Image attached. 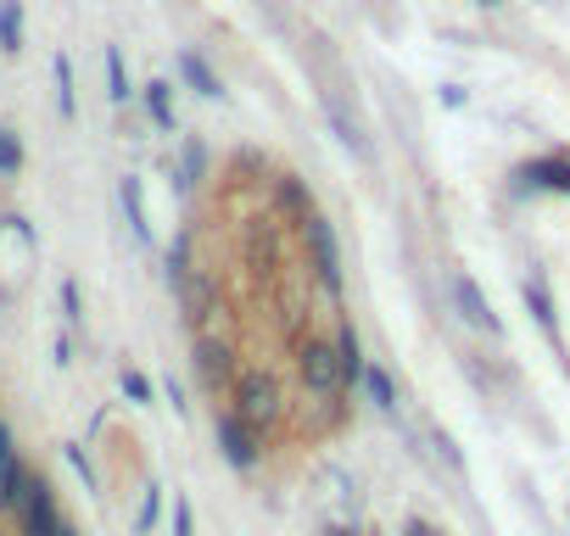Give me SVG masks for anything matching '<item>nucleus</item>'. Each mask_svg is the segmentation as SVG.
Returning <instances> with one entry per match:
<instances>
[{
	"mask_svg": "<svg viewBox=\"0 0 570 536\" xmlns=\"http://www.w3.org/2000/svg\"><path fill=\"white\" fill-rule=\"evenodd\" d=\"M297 375H303V386H308L314 397L347 391V386H342V353H336L331 341H308V347L297 353Z\"/></svg>",
	"mask_w": 570,
	"mask_h": 536,
	"instance_id": "obj_3",
	"label": "nucleus"
},
{
	"mask_svg": "<svg viewBox=\"0 0 570 536\" xmlns=\"http://www.w3.org/2000/svg\"><path fill=\"white\" fill-rule=\"evenodd\" d=\"M174 536H196V519H190V503L174 497Z\"/></svg>",
	"mask_w": 570,
	"mask_h": 536,
	"instance_id": "obj_17",
	"label": "nucleus"
},
{
	"mask_svg": "<svg viewBox=\"0 0 570 536\" xmlns=\"http://www.w3.org/2000/svg\"><path fill=\"white\" fill-rule=\"evenodd\" d=\"M12 519H18V536H57V530H62L68 514H62V503H57V486H51L40 469L29 475V486H23Z\"/></svg>",
	"mask_w": 570,
	"mask_h": 536,
	"instance_id": "obj_1",
	"label": "nucleus"
},
{
	"mask_svg": "<svg viewBox=\"0 0 570 536\" xmlns=\"http://www.w3.org/2000/svg\"><path fill=\"white\" fill-rule=\"evenodd\" d=\"M124 207H129L135 229H140V235H151V229H146V212H140V185H135V179H124Z\"/></svg>",
	"mask_w": 570,
	"mask_h": 536,
	"instance_id": "obj_16",
	"label": "nucleus"
},
{
	"mask_svg": "<svg viewBox=\"0 0 570 536\" xmlns=\"http://www.w3.org/2000/svg\"><path fill=\"white\" fill-rule=\"evenodd\" d=\"M118 386H124V397H129L135 408H151V380H146L140 369H124V375H118Z\"/></svg>",
	"mask_w": 570,
	"mask_h": 536,
	"instance_id": "obj_12",
	"label": "nucleus"
},
{
	"mask_svg": "<svg viewBox=\"0 0 570 536\" xmlns=\"http://www.w3.org/2000/svg\"><path fill=\"white\" fill-rule=\"evenodd\" d=\"M0 51H7V57L23 51V7H18V0H0Z\"/></svg>",
	"mask_w": 570,
	"mask_h": 536,
	"instance_id": "obj_10",
	"label": "nucleus"
},
{
	"mask_svg": "<svg viewBox=\"0 0 570 536\" xmlns=\"http://www.w3.org/2000/svg\"><path fill=\"white\" fill-rule=\"evenodd\" d=\"M196 369H202L207 391H235V380H240V375H229V347H218V341H196Z\"/></svg>",
	"mask_w": 570,
	"mask_h": 536,
	"instance_id": "obj_7",
	"label": "nucleus"
},
{
	"mask_svg": "<svg viewBox=\"0 0 570 536\" xmlns=\"http://www.w3.org/2000/svg\"><path fill=\"white\" fill-rule=\"evenodd\" d=\"M331 536H347V530H331Z\"/></svg>",
	"mask_w": 570,
	"mask_h": 536,
	"instance_id": "obj_22",
	"label": "nucleus"
},
{
	"mask_svg": "<svg viewBox=\"0 0 570 536\" xmlns=\"http://www.w3.org/2000/svg\"><path fill=\"white\" fill-rule=\"evenodd\" d=\"M157 525V486L146 492V503H140V530H151Z\"/></svg>",
	"mask_w": 570,
	"mask_h": 536,
	"instance_id": "obj_19",
	"label": "nucleus"
},
{
	"mask_svg": "<svg viewBox=\"0 0 570 536\" xmlns=\"http://www.w3.org/2000/svg\"><path fill=\"white\" fill-rule=\"evenodd\" d=\"M336 353H342V386H347V391H364L370 358H364V341H358V330H353V325H342V336H336Z\"/></svg>",
	"mask_w": 570,
	"mask_h": 536,
	"instance_id": "obj_8",
	"label": "nucleus"
},
{
	"mask_svg": "<svg viewBox=\"0 0 570 536\" xmlns=\"http://www.w3.org/2000/svg\"><path fill=\"white\" fill-rule=\"evenodd\" d=\"M18 168H23V140L0 123V173H18Z\"/></svg>",
	"mask_w": 570,
	"mask_h": 536,
	"instance_id": "obj_13",
	"label": "nucleus"
},
{
	"mask_svg": "<svg viewBox=\"0 0 570 536\" xmlns=\"http://www.w3.org/2000/svg\"><path fill=\"white\" fill-rule=\"evenodd\" d=\"M29 464H23V453H18V436H12V425L0 419V508H18V497H23V486H29Z\"/></svg>",
	"mask_w": 570,
	"mask_h": 536,
	"instance_id": "obj_6",
	"label": "nucleus"
},
{
	"mask_svg": "<svg viewBox=\"0 0 570 536\" xmlns=\"http://www.w3.org/2000/svg\"><path fill=\"white\" fill-rule=\"evenodd\" d=\"M213 436H218V453H224L235 469H252V464H257V453H263V436H257L252 425H240L229 408L213 419Z\"/></svg>",
	"mask_w": 570,
	"mask_h": 536,
	"instance_id": "obj_5",
	"label": "nucleus"
},
{
	"mask_svg": "<svg viewBox=\"0 0 570 536\" xmlns=\"http://www.w3.org/2000/svg\"><path fill=\"white\" fill-rule=\"evenodd\" d=\"M229 414L263 436V430L279 419V386H274L268 375H240L235 391H229Z\"/></svg>",
	"mask_w": 570,
	"mask_h": 536,
	"instance_id": "obj_2",
	"label": "nucleus"
},
{
	"mask_svg": "<svg viewBox=\"0 0 570 536\" xmlns=\"http://www.w3.org/2000/svg\"><path fill=\"white\" fill-rule=\"evenodd\" d=\"M403 536H431V525H420V519H414V525H409Z\"/></svg>",
	"mask_w": 570,
	"mask_h": 536,
	"instance_id": "obj_21",
	"label": "nucleus"
},
{
	"mask_svg": "<svg viewBox=\"0 0 570 536\" xmlns=\"http://www.w3.org/2000/svg\"><path fill=\"white\" fill-rule=\"evenodd\" d=\"M57 536H85V530H79L73 519H62V530H57Z\"/></svg>",
	"mask_w": 570,
	"mask_h": 536,
	"instance_id": "obj_20",
	"label": "nucleus"
},
{
	"mask_svg": "<svg viewBox=\"0 0 570 536\" xmlns=\"http://www.w3.org/2000/svg\"><path fill=\"white\" fill-rule=\"evenodd\" d=\"M448 297H453V314H459L464 330H481V336H498V330H503L498 314H492V302L481 297V286H475L470 275H453V280H448Z\"/></svg>",
	"mask_w": 570,
	"mask_h": 536,
	"instance_id": "obj_4",
	"label": "nucleus"
},
{
	"mask_svg": "<svg viewBox=\"0 0 570 536\" xmlns=\"http://www.w3.org/2000/svg\"><path fill=\"white\" fill-rule=\"evenodd\" d=\"M151 112H157V123H174V112H168V96H163V85H151Z\"/></svg>",
	"mask_w": 570,
	"mask_h": 536,
	"instance_id": "obj_18",
	"label": "nucleus"
},
{
	"mask_svg": "<svg viewBox=\"0 0 570 536\" xmlns=\"http://www.w3.org/2000/svg\"><path fill=\"white\" fill-rule=\"evenodd\" d=\"M308 240H314V251H320V280H325L331 291H342V262H336V240H331V229H325L320 218H308Z\"/></svg>",
	"mask_w": 570,
	"mask_h": 536,
	"instance_id": "obj_9",
	"label": "nucleus"
},
{
	"mask_svg": "<svg viewBox=\"0 0 570 536\" xmlns=\"http://www.w3.org/2000/svg\"><path fill=\"white\" fill-rule=\"evenodd\" d=\"M107 79H112V101H124L129 96V79H124V57L118 51H107Z\"/></svg>",
	"mask_w": 570,
	"mask_h": 536,
	"instance_id": "obj_15",
	"label": "nucleus"
},
{
	"mask_svg": "<svg viewBox=\"0 0 570 536\" xmlns=\"http://www.w3.org/2000/svg\"><path fill=\"white\" fill-rule=\"evenodd\" d=\"M57 107H62V118H73V68L57 57Z\"/></svg>",
	"mask_w": 570,
	"mask_h": 536,
	"instance_id": "obj_14",
	"label": "nucleus"
},
{
	"mask_svg": "<svg viewBox=\"0 0 570 536\" xmlns=\"http://www.w3.org/2000/svg\"><path fill=\"white\" fill-rule=\"evenodd\" d=\"M364 397H370L381 414H392V408H397V386H392V375H386L381 364H370V375H364Z\"/></svg>",
	"mask_w": 570,
	"mask_h": 536,
	"instance_id": "obj_11",
	"label": "nucleus"
}]
</instances>
